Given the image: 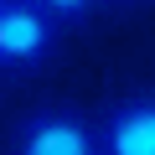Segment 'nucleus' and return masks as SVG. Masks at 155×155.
<instances>
[{
  "instance_id": "nucleus-1",
  "label": "nucleus",
  "mask_w": 155,
  "mask_h": 155,
  "mask_svg": "<svg viewBox=\"0 0 155 155\" xmlns=\"http://www.w3.org/2000/svg\"><path fill=\"white\" fill-rule=\"evenodd\" d=\"M62 21L41 0H5L0 11V67H41L57 52Z\"/></svg>"
},
{
  "instance_id": "nucleus-2",
  "label": "nucleus",
  "mask_w": 155,
  "mask_h": 155,
  "mask_svg": "<svg viewBox=\"0 0 155 155\" xmlns=\"http://www.w3.org/2000/svg\"><path fill=\"white\" fill-rule=\"evenodd\" d=\"M16 155H104V140L78 109H31L21 119Z\"/></svg>"
},
{
  "instance_id": "nucleus-3",
  "label": "nucleus",
  "mask_w": 155,
  "mask_h": 155,
  "mask_svg": "<svg viewBox=\"0 0 155 155\" xmlns=\"http://www.w3.org/2000/svg\"><path fill=\"white\" fill-rule=\"evenodd\" d=\"M104 155H155V98H119L98 124Z\"/></svg>"
},
{
  "instance_id": "nucleus-4",
  "label": "nucleus",
  "mask_w": 155,
  "mask_h": 155,
  "mask_svg": "<svg viewBox=\"0 0 155 155\" xmlns=\"http://www.w3.org/2000/svg\"><path fill=\"white\" fill-rule=\"evenodd\" d=\"M41 5H47L57 21H83V16L98 5V0H41Z\"/></svg>"
},
{
  "instance_id": "nucleus-5",
  "label": "nucleus",
  "mask_w": 155,
  "mask_h": 155,
  "mask_svg": "<svg viewBox=\"0 0 155 155\" xmlns=\"http://www.w3.org/2000/svg\"><path fill=\"white\" fill-rule=\"evenodd\" d=\"M0 11H5V0H0Z\"/></svg>"
}]
</instances>
